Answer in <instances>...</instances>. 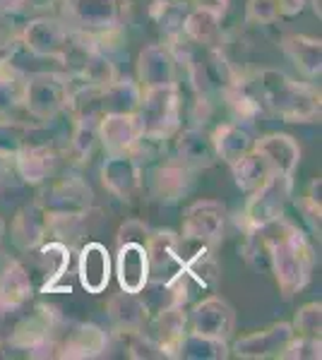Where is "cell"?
<instances>
[{
    "label": "cell",
    "instance_id": "1",
    "mask_svg": "<svg viewBox=\"0 0 322 360\" xmlns=\"http://www.w3.org/2000/svg\"><path fill=\"white\" fill-rule=\"evenodd\" d=\"M255 233H260L262 243H265L267 266L274 274V281L284 298L301 293L310 283L315 262H318L310 238L286 217L255 231Z\"/></svg>",
    "mask_w": 322,
    "mask_h": 360
},
{
    "label": "cell",
    "instance_id": "2",
    "mask_svg": "<svg viewBox=\"0 0 322 360\" xmlns=\"http://www.w3.org/2000/svg\"><path fill=\"white\" fill-rule=\"evenodd\" d=\"M255 79L262 103L286 123H318L320 120L322 96L313 84L298 82L277 68H262Z\"/></svg>",
    "mask_w": 322,
    "mask_h": 360
},
{
    "label": "cell",
    "instance_id": "3",
    "mask_svg": "<svg viewBox=\"0 0 322 360\" xmlns=\"http://www.w3.org/2000/svg\"><path fill=\"white\" fill-rule=\"evenodd\" d=\"M70 101V77L68 72L58 70H41L27 75L25 96H22V111L34 123H54L63 113H68Z\"/></svg>",
    "mask_w": 322,
    "mask_h": 360
},
{
    "label": "cell",
    "instance_id": "4",
    "mask_svg": "<svg viewBox=\"0 0 322 360\" xmlns=\"http://www.w3.org/2000/svg\"><path fill=\"white\" fill-rule=\"evenodd\" d=\"M180 111H183V101H180V86L178 84H163L142 89V101L137 108V120L142 137L149 139H173L175 132L180 130Z\"/></svg>",
    "mask_w": 322,
    "mask_h": 360
},
{
    "label": "cell",
    "instance_id": "5",
    "mask_svg": "<svg viewBox=\"0 0 322 360\" xmlns=\"http://www.w3.org/2000/svg\"><path fill=\"white\" fill-rule=\"evenodd\" d=\"M294 197V176H277L274 173L267 183L248 195L243 212L238 214V226L245 236L279 221L286 212V205Z\"/></svg>",
    "mask_w": 322,
    "mask_h": 360
},
{
    "label": "cell",
    "instance_id": "6",
    "mask_svg": "<svg viewBox=\"0 0 322 360\" xmlns=\"http://www.w3.org/2000/svg\"><path fill=\"white\" fill-rule=\"evenodd\" d=\"M37 202L44 207L51 221L82 219L94 207V193L80 173H66V176L56 180H49V185L41 190Z\"/></svg>",
    "mask_w": 322,
    "mask_h": 360
},
{
    "label": "cell",
    "instance_id": "7",
    "mask_svg": "<svg viewBox=\"0 0 322 360\" xmlns=\"http://www.w3.org/2000/svg\"><path fill=\"white\" fill-rule=\"evenodd\" d=\"M20 44L27 49V53L66 68L68 53L73 49V29L61 17H34L22 27Z\"/></svg>",
    "mask_w": 322,
    "mask_h": 360
},
{
    "label": "cell",
    "instance_id": "8",
    "mask_svg": "<svg viewBox=\"0 0 322 360\" xmlns=\"http://www.w3.org/2000/svg\"><path fill=\"white\" fill-rule=\"evenodd\" d=\"M228 212L216 200H197L183 212V226H180V243L195 248L214 250L224 240Z\"/></svg>",
    "mask_w": 322,
    "mask_h": 360
},
{
    "label": "cell",
    "instance_id": "9",
    "mask_svg": "<svg viewBox=\"0 0 322 360\" xmlns=\"http://www.w3.org/2000/svg\"><path fill=\"white\" fill-rule=\"evenodd\" d=\"M61 5V20L80 32H104L120 25L118 0H56Z\"/></svg>",
    "mask_w": 322,
    "mask_h": 360
},
{
    "label": "cell",
    "instance_id": "10",
    "mask_svg": "<svg viewBox=\"0 0 322 360\" xmlns=\"http://www.w3.org/2000/svg\"><path fill=\"white\" fill-rule=\"evenodd\" d=\"M99 178L109 195H113L116 200H132L135 195L142 190L144 176H142V164L135 156L128 154H106L101 168H99Z\"/></svg>",
    "mask_w": 322,
    "mask_h": 360
},
{
    "label": "cell",
    "instance_id": "11",
    "mask_svg": "<svg viewBox=\"0 0 322 360\" xmlns=\"http://www.w3.org/2000/svg\"><path fill=\"white\" fill-rule=\"evenodd\" d=\"M144 248H147L149 259V281H171L183 271V248H180V238L175 231H149Z\"/></svg>",
    "mask_w": 322,
    "mask_h": 360
},
{
    "label": "cell",
    "instance_id": "12",
    "mask_svg": "<svg viewBox=\"0 0 322 360\" xmlns=\"http://www.w3.org/2000/svg\"><path fill=\"white\" fill-rule=\"evenodd\" d=\"M188 327L197 334L231 341L233 332H236V310L226 298L212 293L192 307L188 315Z\"/></svg>",
    "mask_w": 322,
    "mask_h": 360
},
{
    "label": "cell",
    "instance_id": "13",
    "mask_svg": "<svg viewBox=\"0 0 322 360\" xmlns=\"http://www.w3.org/2000/svg\"><path fill=\"white\" fill-rule=\"evenodd\" d=\"M195 168L185 166L175 156L161 161L149 173V195L159 202H166V205L180 202L195 188Z\"/></svg>",
    "mask_w": 322,
    "mask_h": 360
},
{
    "label": "cell",
    "instance_id": "14",
    "mask_svg": "<svg viewBox=\"0 0 322 360\" xmlns=\"http://www.w3.org/2000/svg\"><path fill=\"white\" fill-rule=\"evenodd\" d=\"M294 339V327L289 322H274L260 332L245 334L233 341L231 356L243 360H265V358H282L286 344Z\"/></svg>",
    "mask_w": 322,
    "mask_h": 360
},
{
    "label": "cell",
    "instance_id": "15",
    "mask_svg": "<svg viewBox=\"0 0 322 360\" xmlns=\"http://www.w3.org/2000/svg\"><path fill=\"white\" fill-rule=\"evenodd\" d=\"M178 58L168 44H149L137 56V84L140 89L178 84Z\"/></svg>",
    "mask_w": 322,
    "mask_h": 360
},
{
    "label": "cell",
    "instance_id": "16",
    "mask_svg": "<svg viewBox=\"0 0 322 360\" xmlns=\"http://www.w3.org/2000/svg\"><path fill=\"white\" fill-rule=\"evenodd\" d=\"M61 156L56 144H27L13 159V171L25 185H46L51 178H56Z\"/></svg>",
    "mask_w": 322,
    "mask_h": 360
},
{
    "label": "cell",
    "instance_id": "17",
    "mask_svg": "<svg viewBox=\"0 0 322 360\" xmlns=\"http://www.w3.org/2000/svg\"><path fill=\"white\" fill-rule=\"evenodd\" d=\"M113 276V257L109 248L99 240H89L78 252V278L80 286L89 295H99L109 288Z\"/></svg>",
    "mask_w": 322,
    "mask_h": 360
},
{
    "label": "cell",
    "instance_id": "18",
    "mask_svg": "<svg viewBox=\"0 0 322 360\" xmlns=\"http://www.w3.org/2000/svg\"><path fill=\"white\" fill-rule=\"evenodd\" d=\"M51 219L37 200L20 207L10 221V240L20 252H34L41 243L49 240Z\"/></svg>",
    "mask_w": 322,
    "mask_h": 360
},
{
    "label": "cell",
    "instance_id": "19",
    "mask_svg": "<svg viewBox=\"0 0 322 360\" xmlns=\"http://www.w3.org/2000/svg\"><path fill=\"white\" fill-rule=\"evenodd\" d=\"M109 351V334L99 324L78 322L58 341V358L63 360H92Z\"/></svg>",
    "mask_w": 322,
    "mask_h": 360
},
{
    "label": "cell",
    "instance_id": "20",
    "mask_svg": "<svg viewBox=\"0 0 322 360\" xmlns=\"http://www.w3.org/2000/svg\"><path fill=\"white\" fill-rule=\"evenodd\" d=\"M113 274L120 291L140 293L149 283V259L144 243H120L116 245Z\"/></svg>",
    "mask_w": 322,
    "mask_h": 360
},
{
    "label": "cell",
    "instance_id": "21",
    "mask_svg": "<svg viewBox=\"0 0 322 360\" xmlns=\"http://www.w3.org/2000/svg\"><path fill=\"white\" fill-rule=\"evenodd\" d=\"M142 137L135 113H106L99 120V144L106 154H128Z\"/></svg>",
    "mask_w": 322,
    "mask_h": 360
},
{
    "label": "cell",
    "instance_id": "22",
    "mask_svg": "<svg viewBox=\"0 0 322 360\" xmlns=\"http://www.w3.org/2000/svg\"><path fill=\"white\" fill-rule=\"evenodd\" d=\"M212 144L216 159L224 161L226 166H233L238 159H243L245 154H250L255 149V132L250 130L248 123H238V120H231V123H221L216 125L212 132Z\"/></svg>",
    "mask_w": 322,
    "mask_h": 360
},
{
    "label": "cell",
    "instance_id": "23",
    "mask_svg": "<svg viewBox=\"0 0 322 360\" xmlns=\"http://www.w3.org/2000/svg\"><path fill=\"white\" fill-rule=\"evenodd\" d=\"M58 327V315L54 307L49 305H37L32 312H27L20 322L15 324L13 334L8 336V344L13 348H22V351H29L41 341L51 339Z\"/></svg>",
    "mask_w": 322,
    "mask_h": 360
},
{
    "label": "cell",
    "instance_id": "24",
    "mask_svg": "<svg viewBox=\"0 0 322 360\" xmlns=\"http://www.w3.org/2000/svg\"><path fill=\"white\" fill-rule=\"evenodd\" d=\"M175 144H173V156L178 161H183L185 166L195 168V171H202V168L214 166L216 161V152L209 132L200 125L185 127V130L175 132Z\"/></svg>",
    "mask_w": 322,
    "mask_h": 360
},
{
    "label": "cell",
    "instance_id": "25",
    "mask_svg": "<svg viewBox=\"0 0 322 360\" xmlns=\"http://www.w3.org/2000/svg\"><path fill=\"white\" fill-rule=\"evenodd\" d=\"M106 317H109L111 329L123 336L142 332L149 319L142 298H140L137 293H128V291H118L111 295L106 303Z\"/></svg>",
    "mask_w": 322,
    "mask_h": 360
},
{
    "label": "cell",
    "instance_id": "26",
    "mask_svg": "<svg viewBox=\"0 0 322 360\" xmlns=\"http://www.w3.org/2000/svg\"><path fill=\"white\" fill-rule=\"evenodd\" d=\"M34 295V281L20 259H10L0 269V315L22 310Z\"/></svg>",
    "mask_w": 322,
    "mask_h": 360
},
{
    "label": "cell",
    "instance_id": "27",
    "mask_svg": "<svg viewBox=\"0 0 322 360\" xmlns=\"http://www.w3.org/2000/svg\"><path fill=\"white\" fill-rule=\"evenodd\" d=\"M255 152L265 156L277 176H294L301 164V144L286 132H269L265 137H257Z\"/></svg>",
    "mask_w": 322,
    "mask_h": 360
},
{
    "label": "cell",
    "instance_id": "28",
    "mask_svg": "<svg viewBox=\"0 0 322 360\" xmlns=\"http://www.w3.org/2000/svg\"><path fill=\"white\" fill-rule=\"evenodd\" d=\"M144 332L163 348L166 358H173L175 346L183 339V334L188 332V310H185V305H173L151 315L147 319Z\"/></svg>",
    "mask_w": 322,
    "mask_h": 360
},
{
    "label": "cell",
    "instance_id": "29",
    "mask_svg": "<svg viewBox=\"0 0 322 360\" xmlns=\"http://www.w3.org/2000/svg\"><path fill=\"white\" fill-rule=\"evenodd\" d=\"M284 56L294 63L303 77L318 79L322 75V41L306 34H289L282 41Z\"/></svg>",
    "mask_w": 322,
    "mask_h": 360
},
{
    "label": "cell",
    "instance_id": "30",
    "mask_svg": "<svg viewBox=\"0 0 322 360\" xmlns=\"http://www.w3.org/2000/svg\"><path fill=\"white\" fill-rule=\"evenodd\" d=\"M221 20L214 10L200 8V5H188V13L183 17L180 37L195 46H216L221 39Z\"/></svg>",
    "mask_w": 322,
    "mask_h": 360
},
{
    "label": "cell",
    "instance_id": "31",
    "mask_svg": "<svg viewBox=\"0 0 322 360\" xmlns=\"http://www.w3.org/2000/svg\"><path fill=\"white\" fill-rule=\"evenodd\" d=\"M34 252H37V259H39L41 269H44V286H41V291H44V293L54 291L56 283L61 281V278L66 276L68 269H70V248H68V243L56 240V238H49V240L41 243Z\"/></svg>",
    "mask_w": 322,
    "mask_h": 360
},
{
    "label": "cell",
    "instance_id": "32",
    "mask_svg": "<svg viewBox=\"0 0 322 360\" xmlns=\"http://www.w3.org/2000/svg\"><path fill=\"white\" fill-rule=\"evenodd\" d=\"M140 101H142V89L137 79L130 77H116L113 82L104 86L101 91V108L106 113H137Z\"/></svg>",
    "mask_w": 322,
    "mask_h": 360
},
{
    "label": "cell",
    "instance_id": "33",
    "mask_svg": "<svg viewBox=\"0 0 322 360\" xmlns=\"http://www.w3.org/2000/svg\"><path fill=\"white\" fill-rule=\"evenodd\" d=\"M231 356V346L228 341L214 339V336H204L188 329L183 334V339L175 346V356L173 358H183V360H226Z\"/></svg>",
    "mask_w": 322,
    "mask_h": 360
},
{
    "label": "cell",
    "instance_id": "34",
    "mask_svg": "<svg viewBox=\"0 0 322 360\" xmlns=\"http://www.w3.org/2000/svg\"><path fill=\"white\" fill-rule=\"evenodd\" d=\"M231 173H233V183H236L238 190L245 195H250L253 190H257L262 183H267V180L274 176L267 159L260 152H255V149L250 154H245L243 159H238L236 164L231 166Z\"/></svg>",
    "mask_w": 322,
    "mask_h": 360
},
{
    "label": "cell",
    "instance_id": "35",
    "mask_svg": "<svg viewBox=\"0 0 322 360\" xmlns=\"http://www.w3.org/2000/svg\"><path fill=\"white\" fill-rule=\"evenodd\" d=\"M183 274L192 278L197 286L214 288L221 278V266L214 257V250L195 248L192 255H183Z\"/></svg>",
    "mask_w": 322,
    "mask_h": 360
},
{
    "label": "cell",
    "instance_id": "36",
    "mask_svg": "<svg viewBox=\"0 0 322 360\" xmlns=\"http://www.w3.org/2000/svg\"><path fill=\"white\" fill-rule=\"evenodd\" d=\"M25 79L27 75L5 63L0 68V118L13 115L17 108H22V96H25Z\"/></svg>",
    "mask_w": 322,
    "mask_h": 360
},
{
    "label": "cell",
    "instance_id": "37",
    "mask_svg": "<svg viewBox=\"0 0 322 360\" xmlns=\"http://www.w3.org/2000/svg\"><path fill=\"white\" fill-rule=\"evenodd\" d=\"M70 154L78 161H89L94 149L99 147V120L92 118H73V132H70Z\"/></svg>",
    "mask_w": 322,
    "mask_h": 360
},
{
    "label": "cell",
    "instance_id": "38",
    "mask_svg": "<svg viewBox=\"0 0 322 360\" xmlns=\"http://www.w3.org/2000/svg\"><path fill=\"white\" fill-rule=\"evenodd\" d=\"M27 135L29 123H22L13 115H3L0 118V159L13 161L27 147Z\"/></svg>",
    "mask_w": 322,
    "mask_h": 360
},
{
    "label": "cell",
    "instance_id": "39",
    "mask_svg": "<svg viewBox=\"0 0 322 360\" xmlns=\"http://www.w3.org/2000/svg\"><path fill=\"white\" fill-rule=\"evenodd\" d=\"M320 190H322V180L313 178L306 190V195L296 200V209L301 212V217L306 219V224L310 226L315 236L320 238L322 231V200H320Z\"/></svg>",
    "mask_w": 322,
    "mask_h": 360
},
{
    "label": "cell",
    "instance_id": "40",
    "mask_svg": "<svg viewBox=\"0 0 322 360\" xmlns=\"http://www.w3.org/2000/svg\"><path fill=\"white\" fill-rule=\"evenodd\" d=\"M294 334L296 336H320L322 334V303L313 300L298 307L294 319Z\"/></svg>",
    "mask_w": 322,
    "mask_h": 360
},
{
    "label": "cell",
    "instance_id": "41",
    "mask_svg": "<svg viewBox=\"0 0 322 360\" xmlns=\"http://www.w3.org/2000/svg\"><path fill=\"white\" fill-rule=\"evenodd\" d=\"M128 358L132 360H166V353L163 348L156 344L151 336L144 332H135V334H128Z\"/></svg>",
    "mask_w": 322,
    "mask_h": 360
},
{
    "label": "cell",
    "instance_id": "42",
    "mask_svg": "<svg viewBox=\"0 0 322 360\" xmlns=\"http://www.w3.org/2000/svg\"><path fill=\"white\" fill-rule=\"evenodd\" d=\"M284 360H320L322 358V341L320 336H296L286 344Z\"/></svg>",
    "mask_w": 322,
    "mask_h": 360
},
{
    "label": "cell",
    "instance_id": "43",
    "mask_svg": "<svg viewBox=\"0 0 322 360\" xmlns=\"http://www.w3.org/2000/svg\"><path fill=\"white\" fill-rule=\"evenodd\" d=\"M282 17L277 0H248L245 5V20L253 25H274Z\"/></svg>",
    "mask_w": 322,
    "mask_h": 360
},
{
    "label": "cell",
    "instance_id": "44",
    "mask_svg": "<svg viewBox=\"0 0 322 360\" xmlns=\"http://www.w3.org/2000/svg\"><path fill=\"white\" fill-rule=\"evenodd\" d=\"M149 231V226L140 221V219H128L125 224H120L118 233H116V245H120V243H147Z\"/></svg>",
    "mask_w": 322,
    "mask_h": 360
},
{
    "label": "cell",
    "instance_id": "45",
    "mask_svg": "<svg viewBox=\"0 0 322 360\" xmlns=\"http://www.w3.org/2000/svg\"><path fill=\"white\" fill-rule=\"evenodd\" d=\"M29 5V0H0V17H10L15 13H22Z\"/></svg>",
    "mask_w": 322,
    "mask_h": 360
},
{
    "label": "cell",
    "instance_id": "46",
    "mask_svg": "<svg viewBox=\"0 0 322 360\" xmlns=\"http://www.w3.org/2000/svg\"><path fill=\"white\" fill-rule=\"evenodd\" d=\"M279 10H282V17H294L306 8V0H277Z\"/></svg>",
    "mask_w": 322,
    "mask_h": 360
},
{
    "label": "cell",
    "instance_id": "47",
    "mask_svg": "<svg viewBox=\"0 0 322 360\" xmlns=\"http://www.w3.org/2000/svg\"><path fill=\"white\" fill-rule=\"evenodd\" d=\"M5 236H8V224H5V219L0 217V245H3Z\"/></svg>",
    "mask_w": 322,
    "mask_h": 360
},
{
    "label": "cell",
    "instance_id": "48",
    "mask_svg": "<svg viewBox=\"0 0 322 360\" xmlns=\"http://www.w3.org/2000/svg\"><path fill=\"white\" fill-rule=\"evenodd\" d=\"M310 5H313V13L318 15V20L322 17V0H310Z\"/></svg>",
    "mask_w": 322,
    "mask_h": 360
},
{
    "label": "cell",
    "instance_id": "49",
    "mask_svg": "<svg viewBox=\"0 0 322 360\" xmlns=\"http://www.w3.org/2000/svg\"><path fill=\"white\" fill-rule=\"evenodd\" d=\"M171 3H190V0H171Z\"/></svg>",
    "mask_w": 322,
    "mask_h": 360
}]
</instances>
